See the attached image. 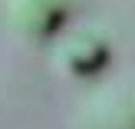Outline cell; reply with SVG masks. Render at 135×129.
I'll return each instance as SVG.
<instances>
[{
  "mask_svg": "<svg viewBox=\"0 0 135 129\" xmlns=\"http://www.w3.org/2000/svg\"><path fill=\"white\" fill-rule=\"evenodd\" d=\"M53 63L66 79H96L112 63V40L99 26H66L53 40Z\"/></svg>",
  "mask_w": 135,
  "mask_h": 129,
  "instance_id": "1",
  "label": "cell"
},
{
  "mask_svg": "<svg viewBox=\"0 0 135 129\" xmlns=\"http://www.w3.org/2000/svg\"><path fill=\"white\" fill-rule=\"evenodd\" d=\"M73 20V0H7V23L26 43H53Z\"/></svg>",
  "mask_w": 135,
  "mask_h": 129,
  "instance_id": "2",
  "label": "cell"
}]
</instances>
